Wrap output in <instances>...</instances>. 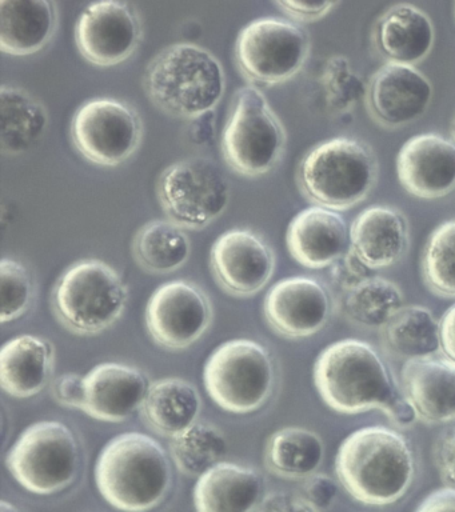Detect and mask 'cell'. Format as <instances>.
Returning <instances> with one entry per match:
<instances>
[{"mask_svg": "<svg viewBox=\"0 0 455 512\" xmlns=\"http://www.w3.org/2000/svg\"><path fill=\"white\" fill-rule=\"evenodd\" d=\"M455 12V11H454Z\"/></svg>", "mask_w": 455, "mask_h": 512, "instance_id": "47", "label": "cell"}, {"mask_svg": "<svg viewBox=\"0 0 455 512\" xmlns=\"http://www.w3.org/2000/svg\"><path fill=\"white\" fill-rule=\"evenodd\" d=\"M0 512H21L17 507L14 506L13 503L7 502V500H2L0 502Z\"/></svg>", "mask_w": 455, "mask_h": 512, "instance_id": "45", "label": "cell"}, {"mask_svg": "<svg viewBox=\"0 0 455 512\" xmlns=\"http://www.w3.org/2000/svg\"><path fill=\"white\" fill-rule=\"evenodd\" d=\"M49 124L45 104L25 88L0 87V150L21 155L41 140Z\"/></svg>", "mask_w": 455, "mask_h": 512, "instance_id": "28", "label": "cell"}, {"mask_svg": "<svg viewBox=\"0 0 455 512\" xmlns=\"http://www.w3.org/2000/svg\"><path fill=\"white\" fill-rule=\"evenodd\" d=\"M415 512H455V487H442L427 495Z\"/></svg>", "mask_w": 455, "mask_h": 512, "instance_id": "43", "label": "cell"}, {"mask_svg": "<svg viewBox=\"0 0 455 512\" xmlns=\"http://www.w3.org/2000/svg\"><path fill=\"white\" fill-rule=\"evenodd\" d=\"M286 143L285 126L261 88H239L222 135L227 164L251 178L265 175L281 162Z\"/></svg>", "mask_w": 455, "mask_h": 512, "instance_id": "7", "label": "cell"}, {"mask_svg": "<svg viewBox=\"0 0 455 512\" xmlns=\"http://www.w3.org/2000/svg\"><path fill=\"white\" fill-rule=\"evenodd\" d=\"M441 324V346L443 355L455 362V304L443 314Z\"/></svg>", "mask_w": 455, "mask_h": 512, "instance_id": "44", "label": "cell"}, {"mask_svg": "<svg viewBox=\"0 0 455 512\" xmlns=\"http://www.w3.org/2000/svg\"><path fill=\"white\" fill-rule=\"evenodd\" d=\"M338 488L337 483L330 476L325 474L311 475L310 478L305 479L302 486L301 498L307 504H310L317 512L329 510L335 499H337Z\"/></svg>", "mask_w": 455, "mask_h": 512, "instance_id": "38", "label": "cell"}, {"mask_svg": "<svg viewBox=\"0 0 455 512\" xmlns=\"http://www.w3.org/2000/svg\"><path fill=\"white\" fill-rule=\"evenodd\" d=\"M378 175L377 155L370 144L337 136L307 152L297 179L310 202L339 212L362 203L374 190Z\"/></svg>", "mask_w": 455, "mask_h": 512, "instance_id": "5", "label": "cell"}, {"mask_svg": "<svg viewBox=\"0 0 455 512\" xmlns=\"http://www.w3.org/2000/svg\"><path fill=\"white\" fill-rule=\"evenodd\" d=\"M51 394L61 406L82 410L85 403V375L69 372L59 376L51 384Z\"/></svg>", "mask_w": 455, "mask_h": 512, "instance_id": "39", "label": "cell"}, {"mask_svg": "<svg viewBox=\"0 0 455 512\" xmlns=\"http://www.w3.org/2000/svg\"><path fill=\"white\" fill-rule=\"evenodd\" d=\"M275 6L281 8L286 15L297 22H317L323 16L329 14L338 2H295V0H282L275 2Z\"/></svg>", "mask_w": 455, "mask_h": 512, "instance_id": "41", "label": "cell"}, {"mask_svg": "<svg viewBox=\"0 0 455 512\" xmlns=\"http://www.w3.org/2000/svg\"><path fill=\"white\" fill-rule=\"evenodd\" d=\"M133 254L139 266L151 274H171L187 263L191 242L185 228L169 219L143 224L133 240Z\"/></svg>", "mask_w": 455, "mask_h": 512, "instance_id": "31", "label": "cell"}, {"mask_svg": "<svg viewBox=\"0 0 455 512\" xmlns=\"http://www.w3.org/2000/svg\"><path fill=\"white\" fill-rule=\"evenodd\" d=\"M95 482L117 510L146 512L165 499L173 472L157 440L141 432H125L103 447L95 464Z\"/></svg>", "mask_w": 455, "mask_h": 512, "instance_id": "3", "label": "cell"}, {"mask_svg": "<svg viewBox=\"0 0 455 512\" xmlns=\"http://www.w3.org/2000/svg\"><path fill=\"white\" fill-rule=\"evenodd\" d=\"M369 271L370 268L362 263V260L350 247V250L331 266V280L335 287L346 294L347 291L353 290L369 279Z\"/></svg>", "mask_w": 455, "mask_h": 512, "instance_id": "37", "label": "cell"}, {"mask_svg": "<svg viewBox=\"0 0 455 512\" xmlns=\"http://www.w3.org/2000/svg\"><path fill=\"white\" fill-rule=\"evenodd\" d=\"M422 274L426 286L442 298H455V219L439 224L422 255Z\"/></svg>", "mask_w": 455, "mask_h": 512, "instance_id": "34", "label": "cell"}, {"mask_svg": "<svg viewBox=\"0 0 455 512\" xmlns=\"http://www.w3.org/2000/svg\"><path fill=\"white\" fill-rule=\"evenodd\" d=\"M210 264L223 290L237 298H250L273 278L277 259L273 248L257 232L234 228L215 240Z\"/></svg>", "mask_w": 455, "mask_h": 512, "instance_id": "15", "label": "cell"}, {"mask_svg": "<svg viewBox=\"0 0 455 512\" xmlns=\"http://www.w3.org/2000/svg\"><path fill=\"white\" fill-rule=\"evenodd\" d=\"M286 244L295 262L322 270L333 266L350 250L349 228L338 211L314 204L291 220Z\"/></svg>", "mask_w": 455, "mask_h": 512, "instance_id": "19", "label": "cell"}, {"mask_svg": "<svg viewBox=\"0 0 455 512\" xmlns=\"http://www.w3.org/2000/svg\"><path fill=\"white\" fill-rule=\"evenodd\" d=\"M79 463L81 455L73 431L55 420L31 424L6 456L14 479L38 495L57 494L73 484Z\"/></svg>", "mask_w": 455, "mask_h": 512, "instance_id": "9", "label": "cell"}, {"mask_svg": "<svg viewBox=\"0 0 455 512\" xmlns=\"http://www.w3.org/2000/svg\"><path fill=\"white\" fill-rule=\"evenodd\" d=\"M143 124L137 110L114 98L90 100L71 122V138L83 158L103 167L125 163L142 142Z\"/></svg>", "mask_w": 455, "mask_h": 512, "instance_id": "12", "label": "cell"}, {"mask_svg": "<svg viewBox=\"0 0 455 512\" xmlns=\"http://www.w3.org/2000/svg\"><path fill=\"white\" fill-rule=\"evenodd\" d=\"M326 104L334 114H346L366 99L367 84L355 72L346 56L334 55L323 67L321 78Z\"/></svg>", "mask_w": 455, "mask_h": 512, "instance_id": "35", "label": "cell"}, {"mask_svg": "<svg viewBox=\"0 0 455 512\" xmlns=\"http://www.w3.org/2000/svg\"><path fill=\"white\" fill-rule=\"evenodd\" d=\"M202 399L197 387L182 378L158 379L150 383L141 414L155 434L174 438L198 422Z\"/></svg>", "mask_w": 455, "mask_h": 512, "instance_id": "27", "label": "cell"}, {"mask_svg": "<svg viewBox=\"0 0 455 512\" xmlns=\"http://www.w3.org/2000/svg\"><path fill=\"white\" fill-rule=\"evenodd\" d=\"M149 386L138 368L115 362L98 364L85 375L82 411L101 422H123L141 410Z\"/></svg>", "mask_w": 455, "mask_h": 512, "instance_id": "20", "label": "cell"}, {"mask_svg": "<svg viewBox=\"0 0 455 512\" xmlns=\"http://www.w3.org/2000/svg\"><path fill=\"white\" fill-rule=\"evenodd\" d=\"M350 247L370 270L394 266L410 244V224L398 208L371 206L349 227Z\"/></svg>", "mask_w": 455, "mask_h": 512, "instance_id": "21", "label": "cell"}, {"mask_svg": "<svg viewBox=\"0 0 455 512\" xmlns=\"http://www.w3.org/2000/svg\"><path fill=\"white\" fill-rule=\"evenodd\" d=\"M325 459L321 436L303 427H285L267 440L265 466L279 478L305 480L317 474Z\"/></svg>", "mask_w": 455, "mask_h": 512, "instance_id": "29", "label": "cell"}, {"mask_svg": "<svg viewBox=\"0 0 455 512\" xmlns=\"http://www.w3.org/2000/svg\"><path fill=\"white\" fill-rule=\"evenodd\" d=\"M129 300V288L119 272L98 259L67 268L51 294L58 322L75 335L101 334L113 326Z\"/></svg>", "mask_w": 455, "mask_h": 512, "instance_id": "6", "label": "cell"}, {"mask_svg": "<svg viewBox=\"0 0 455 512\" xmlns=\"http://www.w3.org/2000/svg\"><path fill=\"white\" fill-rule=\"evenodd\" d=\"M263 499L261 474L231 462L210 468L194 487L197 512H255Z\"/></svg>", "mask_w": 455, "mask_h": 512, "instance_id": "24", "label": "cell"}, {"mask_svg": "<svg viewBox=\"0 0 455 512\" xmlns=\"http://www.w3.org/2000/svg\"><path fill=\"white\" fill-rule=\"evenodd\" d=\"M383 347L395 358L413 360L442 352L441 324L430 308L405 306L381 330Z\"/></svg>", "mask_w": 455, "mask_h": 512, "instance_id": "30", "label": "cell"}, {"mask_svg": "<svg viewBox=\"0 0 455 512\" xmlns=\"http://www.w3.org/2000/svg\"><path fill=\"white\" fill-rule=\"evenodd\" d=\"M203 382L207 394L222 410L251 414L265 406L273 394V359L255 340H227L207 359Z\"/></svg>", "mask_w": 455, "mask_h": 512, "instance_id": "8", "label": "cell"}, {"mask_svg": "<svg viewBox=\"0 0 455 512\" xmlns=\"http://www.w3.org/2000/svg\"><path fill=\"white\" fill-rule=\"evenodd\" d=\"M146 327L154 342L166 350L181 351L198 342L214 319L209 295L189 280L159 286L146 307Z\"/></svg>", "mask_w": 455, "mask_h": 512, "instance_id": "13", "label": "cell"}, {"mask_svg": "<svg viewBox=\"0 0 455 512\" xmlns=\"http://www.w3.org/2000/svg\"><path fill=\"white\" fill-rule=\"evenodd\" d=\"M310 50L305 28L294 20L266 16L253 20L239 32L235 60L249 82L275 86L299 74Z\"/></svg>", "mask_w": 455, "mask_h": 512, "instance_id": "10", "label": "cell"}, {"mask_svg": "<svg viewBox=\"0 0 455 512\" xmlns=\"http://www.w3.org/2000/svg\"><path fill=\"white\" fill-rule=\"evenodd\" d=\"M401 186L417 198H445L455 190V140L435 132L411 136L397 155Z\"/></svg>", "mask_w": 455, "mask_h": 512, "instance_id": "18", "label": "cell"}, {"mask_svg": "<svg viewBox=\"0 0 455 512\" xmlns=\"http://www.w3.org/2000/svg\"><path fill=\"white\" fill-rule=\"evenodd\" d=\"M433 20L422 8L399 3L387 8L374 28V43L387 62L421 63L434 47Z\"/></svg>", "mask_w": 455, "mask_h": 512, "instance_id": "23", "label": "cell"}, {"mask_svg": "<svg viewBox=\"0 0 455 512\" xmlns=\"http://www.w3.org/2000/svg\"><path fill=\"white\" fill-rule=\"evenodd\" d=\"M434 462L446 486L455 487V427L439 436L434 447Z\"/></svg>", "mask_w": 455, "mask_h": 512, "instance_id": "40", "label": "cell"}, {"mask_svg": "<svg viewBox=\"0 0 455 512\" xmlns=\"http://www.w3.org/2000/svg\"><path fill=\"white\" fill-rule=\"evenodd\" d=\"M433 94V84L417 67L386 62L371 76L365 100L379 124L399 128L421 119Z\"/></svg>", "mask_w": 455, "mask_h": 512, "instance_id": "17", "label": "cell"}, {"mask_svg": "<svg viewBox=\"0 0 455 512\" xmlns=\"http://www.w3.org/2000/svg\"><path fill=\"white\" fill-rule=\"evenodd\" d=\"M143 87L151 102L175 118L197 119L213 111L225 94V71L217 56L198 44L163 48L147 64Z\"/></svg>", "mask_w": 455, "mask_h": 512, "instance_id": "4", "label": "cell"}, {"mask_svg": "<svg viewBox=\"0 0 455 512\" xmlns=\"http://www.w3.org/2000/svg\"><path fill=\"white\" fill-rule=\"evenodd\" d=\"M401 388L418 419L426 423L455 420V362L445 355L407 360Z\"/></svg>", "mask_w": 455, "mask_h": 512, "instance_id": "22", "label": "cell"}, {"mask_svg": "<svg viewBox=\"0 0 455 512\" xmlns=\"http://www.w3.org/2000/svg\"><path fill=\"white\" fill-rule=\"evenodd\" d=\"M227 448L225 434L213 423L199 420L170 442L171 456L178 470L198 478L223 462Z\"/></svg>", "mask_w": 455, "mask_h": 512, "instance_id": "33", "label": "cell"}, {"mask_svg": "<svg viewBox=\"0 0 455 512\" xmlns=\"http://www.w3.org/2000/svg\"><path fill=\"white\" fill-rule=\"evenodd\" d=\"M335 472L343 488L358 502L387 506L398 502L413 483V450L394 428H359L339 447Z\"/></svg>", "mask_w": 455, "mask_h": 512, "instance_id": "2", "label": "cell"}, {"mask_svg": "<svg viewBox=\"0 0 455 512\" xmlns=\"http://www.w3.org/2000/svg\"><path fill=\"white\" fill-rule=\"evenodd\" d=\"M54 368L55 351L49 340L15 336L0 351V386L14 398H31L50 383Z\"/></svg>", "mask_w": 455, "mask_h": 512, "instance_id": "25", "label": "cell"}, {"mask_svg": "<svg viewBox=\"0 0 455 512\" xmlns=\"http://www.w3.org/2000/svg\"><path fill=\"white\" fill-rule=\"evenodd\" d=\"M35 295L34 279L25 264L11 258L0 262V322H14L25 315Z\"/></svg>", "mask_w": 455, "mask_h": 512, "instance_id": "36", "label": "cell"}, {"mask_svg": "<svg viewBox=\"0 0 455 512\" xmlns=\"http://www.w3.org/2000/svg\"><path fill=\"white\" fill-rule=\"evenodd\" d=\"M142 35L137 8L117 0L91 3L75 26L79 52L87 62L99 67L125 62L137 51Z\"/></svg>", "mask_w": 455, "mask_h": 512, "instance_id": "14", "label": "cell"}, {"mask_svg": "<svg viewBox=\"0 0 455 512\" xmlns=\"http://www.w3.org/2000/svg\"><path fill=\"white\" fill-rule=\"evenodd\" d=\"M158 198L171 222L185 230H202L226 211L230 187L217 164L191 156L162 172Z\"/></svg>", "mask_w": 455, "mask_h": 512, "instance_id": "11", "label": "cell"}, {"mask_svg": "<svg viewBox=\"0 0 455 512\" xmlns=\"http://www.w3.org/2000/svg\"><path fill=\"white\" fill-rule=\"evenodd\" d=\"M451 135H453V139L455 140V118L453 119V123H451Z\"/></svg>", "mask_w": 455, "mask_h": 512, "instance_id": "46", "label": "cell"}, {"mask_svg": "<svg viewBox=\"0 0 455 512\" xmlns=\"http://www.w3.org/2000/svg\"><path fill=\"white\" fill-rule=\"evenodd\" d=\"M257 512H317L301 496L275 492L262 500Z\"/></svg>", "mask_w": 455, "mask_h": 512, "instance_id": "42", "label": "cell"}, {"mask_svg": "<svg viewBox=\"0 0 455 512\" xmlns=\"http://www.w3.org/2000/svg\"><path fill=\"white\" fill-rule=\"evenodd\" d=\"M314 383L323 402L339 414L381 410L398 426L417 422L413 406L370 343L338 340L318 355Z\"/></svg>", "mask_w": 455, "mask_h": 512, "instance_id": "1", "label": "cell"}, {"mask_svg": "<svg viewBox=\"0 0 455 512\" xmlns=\"http://www.w3.org/2000/svg\"><path fill=\"white\" fill-rule=\"evenodd\" d=\"M57 4L50 0L0 2V50L5 54H37L58 28Z\"/></svg>", "mask_w": 455, "mask_h": 512, "instance_id": "26", "label": "cell"}, {"mask_svg": "<svg viewBox=\"0 0 455 512\" xmlns=\"http://www.w3.org/2000/svg\"><path fill=\"white\" fill-rule=\"evenodd\" d=\"M333 299L325 284L313 276H290L267 292L263 314L271 330L287 339L317 334L329 322Z\"/></svg>", "mask_w": 455, "mask_h": 512, "instance_id": "16", "label": "cell"}, {"mask_svg": "<svg viewBox=\"0 0 455 512\" xmlns=\"http://www.w3.org/2000/svg\"><path fill=\"white\" fill-rule=\"evenodd\" d=\"M405 307L401 287L383 276H370L343 294L342 311L358 326L382 330Z\"/></svg>", "mask_w": 455, "mask_h": 512, "instance_id": "32", "label": "cell"}]
</instances>
